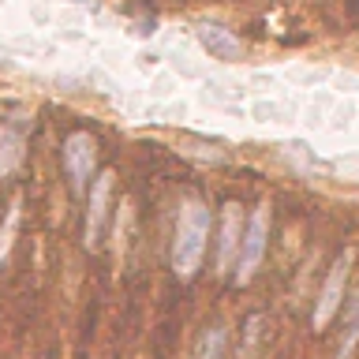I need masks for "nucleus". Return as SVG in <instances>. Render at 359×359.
Listing matches in <instances>:
<instances>
[{"instance_id": "f257e3e1", "label": "nucleus", "mask_w": 359, "mask_h": 359, "mask_svg": "<svg viewBox=\"0 0 359 359\" xmlns=\"http://www.w3.org/2000/svg\"><path fill=\"white\" fill-rule=\"evenodd\" d=\"M210 240V210L198 198H187L176 217V236H172V273L180 280H191L202 266Z\"/></svg>"}, {"instance_id": "f03ea898", "label": "nucleus", "mask_w": 359, "mask_h": 359, "mask_svg": "<svg viewBox=\"0 0 359 359\" xmlns=\"http://www.w3.org/2000/svg\"><path fill=\"white\" fill-rule=\"evenodd\" d=\"M266 240H269V202H258L247 229H243V243H240V269H236L240 285H247L255 277V269L266 255Z\"/></svg>"}, {"instance_id": "7ed1b4c3", "label": "nucleus", "mask_w": 359, "mask_h": 359, "mask_svg": "<svg viewBox=\"0 0 359 359\" xmlns=\"http://www.w3.org/2000/svg\"><path fill=\"white\" fill-rule=\"evenodd\" d=\"M348 269H352V251H341V258L330 266V277L322 280L318 303H314V330H325V325H330V318L341 311L344 285H348Z\"/></svg>"}, {"instance_id": "20e7f679", "label": "nucleus", "mask_w": 359, "mask_h": 359, "mask_svg": "<svg viewBox=\"0 0 359 359\" xmlns=\"http://www.w3.org/2000/svg\"><path fill=\"white\" fill-rule=\"evenodd\" d=\"M94 161H97V142L86 131H75L64 139V168L72 176L75 191H86L90 176H94Z\"/></svg>"}, {"instance_id": "39448f33", "label": "nucleus", "mask_w": 359, "mask_h": 359, "mask_svg": "<svg viewBox=\"0 0 359 359\" xmlns=\"http://www.w3.org/2000/svg\"><path fill=\"white\" fill-rule=\"evenodd\" d=\"M112 180H116V172H112V168H105V172L94 176V187H90V210H86V247H90V251H94V247H101V236H105Z\"/></svg>"}, {"instance_id": "423d86ee", "label": "nucleus", "mask_w": 359, "mask_h": 359, "mask_svg": "<svg viewBox=\"0 0 359 359\" xmlns=\"http://www.w3.org/2000/svg\"><path fill=\"white\" fill-rule=\"evenodd\" d=\"M240 243H243V229H240V206L229 202L221 213V247H217V273H229L232 262H240Z\"/></svg>"}, {"instance_id": "0eeeda50", "label": "nucleus", "mask_w": 359, "mask_h": 359, "mask_svg": "<svg viewBox=\"0 0 359 359\" xmlns=\"http://www.w3.org/2000/svg\"><path fill=\"white\" fill-rule=\"evenodd\" d=\"M195 38H198V45L213 56V60H240L243 56V41L236 38L232 30L217 27V22H202V27L195 30Z\"/></svg>"}, {"instance_id": "6e6552de", "label": "nucleus", "mask_w": 359, "mask_h": 359, "mask_svg": "<svg viewBox=\"0 0 359 359\" xmlns=\"http://www.w3.org/2000/svg\"><path fill=\"white\" fill-rule=\"evenodd\" d=\"M22 157H27V139H22L19 123H4L0 128V176H15Z\"/></svg>"}, {"instance_id": "1a4fd4ad", "label": "nucleus", "mask_w": 359, "mask_h": 359, "mask_svg": "<svg viewBox=\"0 0 359 359\" xmlns=\"http://www.w3.org/2000/svg\"><path fill=\"white\" fill-rule=\"evenodd\" d=\"M224 341H229L224 325H210V330L198 337V344H195V359H221L224 355Z\"/></svg>"}, {"instance_id": "9d476101", "label": "nucleus", "mask_w": 359, "mask_h": 359, "mask_svg": "<svg viewBox=\"0 0 359 359\" xmlns=\"http://www.w3.org/2000/svg\"><path fill=\"white\" fill-rule=\"evenodd\" d=\"M359 344V292L352 296V311H348V325H344V341H341V352H337V359H352Z\"/></svg>"}, {"instance_id": "9b49d317", "label": "nucleus", "mask_w": 359, "mask_h": 359, "mask_svg": "<svg viewBox=\"0 0 359 359\" xmlns=\"http://www.w3.org/2000/svg\"><path fill=\"white\" fill-rule=\"evenodd\" d=\"M19 210H22V202L15 198L8 206V217H4V224H0V266H4V258H8V251H11V240H15V229H19Z\"/></svg>"}, {"instance_id": "f8f14e48", "label": "nucleus", "mask_w": 359, "mask_h": 359, "mask_svg": "<svg viewBox=\"0 0 359 359\" xmlns=\"http://www.w3.org/2000/svg\"><path fill=\"white\" fill-rule=\"evenodd\" d=\"M64 4H90V0H64Z\"/></svg>"}]
</instances>
